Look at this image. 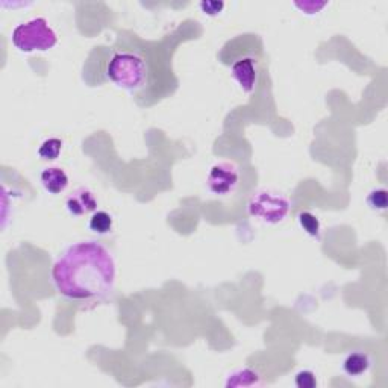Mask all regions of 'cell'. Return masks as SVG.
<instances>
[{
    "label": "cell",
    "instance_id": "1",
    "mask_svg": "<svg viewBox=\"0 0 388 388\" xmlns=\"http://www.w3.org/2000/svg\"><path fill=\"white\" fill-rule=\"evenodd\" d=\"M52 279L58 293L75 302H97L114 290L115 261L97 242H81L67 247L53 264Z\"/></svg>",
    "mask_w": 388,
    "mask_h": 388
},
{
    "label": "cell",
    "instance_id": "2",
    "mask_svg": "<svg viewBox=\"0 0 388 388\" xmlns=\"http://www.w3.org/2000/svg\"><path fill=\"white\" fill-rule=\"evenodd\" d=\"M106 76L120 88L138 90L147 77L146 61L134 52H115L106 66Z\"/></svg>",
    "mask_w": 388,
    "mask_h": 388
},
{
    "label": "cell",
    "instance_id": "3",
    "mask_svg": "<svg viewBox=\"0 0 388 388\" xmlns=\"http://www.w3.org/2000/svg\"><path fill=\"white\" fill-rule=\"evenodd\" d=\"M58 43L57 32L43 17H37L21 23L12 30V44L15 49L25 53L46 52L55 48Z\"/></svg>",
    "mask_w": 388,
    "mask_h": 388
},
{
    "label": "cell",
    "instance_id": "4",
    "mask_svg": "<svg viewBox=\"0 0 388 388\" xmlns=\"http://www.w3.org/2000/svg\"><path fill=\"white\" fill-rule=\"evenodd\" d=\"M290 200L282 193L261 190L255 193L247 205L251 217L264 224H278L290 213Z\"/></svg>",
    "mask_w": 388,
    "mask_h": 388
},
{
    "label": "cell",
    "instance_id": "5",
    "mask_svg": "<svg viewBox=\"0 0 388 388\" xmlns=\"http://www.w3.org/2000/svg\"><path fill=\"white\" fill-rule=\"evenodd\" d=\"M240 184V170L231 161L217 162L209 170L206 177V188L215 196H229Z\"/></svg>",
    "mask_w": 388,
    "mask_h": 388
},
{
    "label": "cell",
    "instance_id": "6",
    "mask_svg": "<svg viewBox=\"0 0 388 388\" xmlns=\"http://www.w3.org/2000/svg\"><path fill=\"white\" fill-rule=\"evenodd\" d=\"M231 75L244 93H252L258 84V63L253 57L237 59L231 67Z\"/></svg>",
    "mask_w": 388,
    "mask_h": 388
},
{
    "label": "cell",
    "instance_id": "7",
    "mask_svg": "<svg viewBox=\"0 0 388 388\" xmlns=\"http://www.w3.org/2000/svg\"><path fill=\"white\" fill-rule=\"evenodd\" d=\"M67 211L75 217H82L88 213H95L97 209V200L88 188H77L70 194L66 200Z\"/></svg>",
    "mask_w": 388,
    "mask_h": 388
},
{
    "label": "cell",
    "instance_id": "8",
    "mask_svg": "<svg viewBox=\"0 0 388 388\" xmlns=\"http://www.w3.org/2000/svg\"><path fill=\"white\" fill-rule=\"evenodd\" d=\"M41 184L50 194H61L68 185V176L61 167H48L41 172Z\"/></svg>",
    "mask_w": 388,
    "mask_h": 388
},
{
    "label": "cell",
    "instance_id": "9",
    "mask_svg": "<svg viewBox=\"0 0 388 388\" xmlns=\"http://www.w3.org/2000/svg\"><path fill=\"white\" fill-rule=\"evenodd\" d=\"M371 367V358L366 352H352L343 361V370L347 376L358 378L367 374Z\"/></svg>",
    "mask_w": 388,
    "mask_h": 388
},
{
    "label": "cell",
    "instance_id": "10",
    "mask_svg": "<svg viewBox=\"0 0 388 388\" xmlns=\"http://www.w3.org/2000/svg\"><path fill=\"white\" fill-rule=\"evenodd\" d=\"M262 385V379L257 374V371L252 369H242L237 370L234 374H231L226 387H238V388H246V387H260Z\"/></svg>",
    "mask_w": 388,
    "mask_h": 388
},
{
    "label": "cell",
    "instance_id": "11",
    "mask_svg": "<svg viewBox=\"0 0 388 388\" xmlns=\"http://www.w3.org/2000/svg\"><path fill=\"white\" fill-rule=\"evenodd\" d=\"M90 231L97 235L110 234L113 229V215L106 211H95L88 222Z\"/></svg>",
    "mask_w": 388,
    "mask_h": 388
},
{
    "label": "cell",
    "instance_id": "12",
    "mask_svg": "<svg viewBox=\"0 0 388 388\" xmlns=\"http://www.w3.org/2000/svg\"><path fill=\"white\" fill-rule=\"evenodd\" d=\"M298 220H299L300 228L304 229L309 237L320 238V229H322L320 220L317 219V217H316L313 213L302 211V213H299V215H298Z\"/></svg>",
    "mask_w": 388,
    "mask_h": 388
},
{
    "label": "cell",
    "instance_id": "13",
    "mask_svg": "<svg viewBox=\"0 0 388 388\" xmlns=\"http://www.w3.org/2000/svg\"><path fill=\"white\" fill-rule=\"evenodd\" d=\"M63 151V142L59 138H48L38 149V157L44 161H55Z\"/></svg>",
    "mask_w": 388,
    "mask_h": 388
},
{
    "label": "cell",
    "instance_id": "14",
    "mask_svg": "<svg viewBox=\"0 0 388 388\" xmlns=\"http://www.w3.org/2000/svg\"><path fill=\"white\" fill-rule=\"evenodd\" d=\"M367 205L374 211H384L388 205V197H387V190L385 188H376L369 193L367 196Z\"/></svg>",
    "mask_w": 388,
    "mask_h": 388
},
{
    "label": "cell",
    "instance_id": "15",
    "mask_svg": "<svg viewBox=\"0 0 388 388\" xmlns=\"http://www.w3.org/2000/svg\"><path fill=\"white\" fill-rule=\"evenodd\" d=\"M317 379L311 370H300L296 375V387L298 388H316Z\"/></svg>",
    "mask_w": 388,
    "mask_h": 388
},
{
    "label": "cell",
    "instance_id": "16",
    "mask_svg": "<svg viewBox=\"0 0 388 388\" xmlns=\"http://www.w3.org/2000/svg\"><path fill=\"white\" fill-rule=\"evenodd\" d=\"M223 8H224L223 2H202L200 3L202 12L206 15H211V17H214V15H219L223 11Z\"/></svg>",
    "mask_w": 388,
    "mask_h": 388
}]
</instances>
